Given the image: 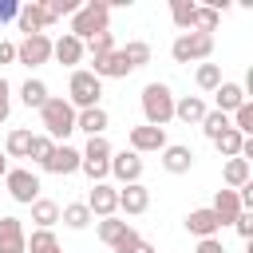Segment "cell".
Returning a JSON list of instances; mask_svg holds the SVG:
<instances>
[{
    "label": "cell",
    "instance_id": "obj_25",
    "mask_svg": "<svg viewBox=\"0 0 253 253\" xmlns=\"http://www.w3.org/2000/svg\"><path fill=\"white\" fill-rule=\"evenodd\" d=\"M20 103H24L28 111H32V107L40 111V107L47 103V83H43V79H32V75H28V79L20 83Z\"/></svg>",
    "mask_w": 253,
    "mask_h": 253
},
{
    "label": "cell",
    "instance_id": "obj_33",
    "mask_svg": "<svg viewBox=\"0 0 253 253\" xmlns=\"http://www.w3.org/2000/svg\"><path fill=\"white\" fill-rule=\"evenodd\" d=\"M194 83H198L202 91H210V95H213V91L221 87V67H217V63H198V71H194Z\"/></svg>",
    "mask_w": 253,
    "mask_h": 253
},
{
    "label": "cell",
    "instance_id": "obj_9",
    "mask_svg": "<svg viewBox=\"0 0 253 253\" xmlns=\"http://www.w3.org/2000/svg\"><path fill=\"white\" fill-rule=\"evenodd\" d=\"M47 59H51V36H47V32L24 36V40L16 43V63H24V67H40V63H47Z\"/></svg>",
    "mask_w": 253,
    "mask_h": 253
},
{
    "label": "cell",
    "instance_id": "obj_35",
    "mask_svg": "<svg viewBox=\"0 0 253 253\" xmlns=\"http://www.w3.org/2000/svg\"><path fill=\"white\" fill-rule=\"evenodd\" d=\"M79 154H83V158H91V162H111L115 146L107 142V134H99V138H87V146H83Z\"/></svg>",
    "mask_w": 253,
    "mask_h": 253
},
{
    "label": "cell",
    "instance_id": "obj_40",
    "mask_svg": "<svg viewBox=\"0 0 253 253\" xmlns=\"http://www.w3.org/2000/svg\"><path fill=\"white\" fill-rule=\"evenodd\" d=\"M79 4L83 0H47V8H51V16L59 20V16H75L79 12Z\"/></svg>",
    "mask_w": 253,
    "mask_h": 253
},
{
    "label": "cell",
    "instance_id": "obj_13",
    "mask_svg": "<svg viewBox=\"0 0 253 253\" xmlns=\"http://www.w3.org/2000/svg\"><path fill=\"white\" fill-rule=\"evenodd\" d=\"M150 210V190L142 182H130V186H119V213L126 217H138Z\"/></svg>",
    "mask_w": 253,
    "mask_h": 253
},
{
    "label": "cell",
    "instance_id": "obj_2",
    "mask_svg": "<svg viewBox=\"0 0 253 253\" xmlns=\"http://www.w3.org/2000/svg\"><path fill=\"white\" fill-rule=\"evenodd\" d=\"M40 126L51 142H67V134H75V107L63 95H47V103L40 107Z\"/></svg>",
    "mask_w": 253,
    "mask_h": 253
},
{
    "label": "cell",
    "instance_id": "obj_4",
    "mask_svg": "<svg viewBox=\"0 0 253 253\" xmlns=\"http://www.w3.org/2000/svg\"><path fill=\"white\" fill-rule=\"evenodd\" d=\"M75 111H87V107H103V79H95L87 67H75L71 79H67V95H63Z\"/></svg>",
    "mask_w": 253,
    "mask_h": 253
},
{
    "label": "cell",
    "instance_id": "obj_47",
    "mask_svg": "<svg viewBox=\"0 0 253 253\" xmlns=\"http://www.w3.org/2000/svg\"><path fill=\"white\" fill-rule=\"evenodd\" d=\"M8 174V158H4V150H0V178Z\"/></svg>",
    "mask_w": 253,
    "mask_h": 253
},
{
    "label": "cell",
    "instance_id": "obj_7",
    "mask_svg": "<svg viewBox=\"0 0 253 253\" xmlns=\"http://www.w3.org/2000/svg\"><path fill=\"white\" fill-rule=\"evenodd\" d=\"M4 186H8L12 202H20V206H32V202L40 198V190H43V186H40V174L28 170V166H8Z\"/></svg>",
    "mask_w": 253,
    "mask_h": 253
},
{
    "label": "cell",
    "instance_id": "obj_21",
    "mask_svg": "<svg viewBox=\"0 0 253 253\" xmlns=\"http://www.w3.org/2000/svg\"><path fill=\"white\" fill-rule=\"evenodd\" d=\"M24 241H28V233H24V221L20 217H0V249L4 253H28L24 249Z\"/></svg>",
    "mask_w": 253,
    "mask_h": 253
},
{
    "label": "cell",
    "instance_id": "obj_26",
    "mask_svg": "<svg viewBox=\"0 0 253 253\" xmlns=\"http://www.w3.org/2000/svg\"><path fill=\"white\" fill-rule=\"evenodd\" d=\"M28 150H32V130H28V126L8 130V138H4V158H28Z\"/></svg>",
    "mask_w": 253,
    "mask_h": 253
},
{
    "label": "cell",
    "instance_id": "obj_41",
    "mask_svg": "<svg viewBox=\"0 0 253 253\" xmlns=\"http://www.w3.org/2000/svg\"><path fill=\"white\" fill-rule=\"evenodd\" d=\"M233 229L249 241V237H253V210H241V213H237V221H233Z\"/></svg>",
    "mask_w": 253,
    "mask_h": 253
},
{
    "label": "cell",
    "instance_id": "obj_24",
    "mask_svg": "<svg viewBox=\"0 0 253 253\" xmlns=\"http://www.w3.org/2000/svg\"><path fill=\"white\" fill-rule=\"evenodd\" d=\"M221 182H225V190H241L245 182H253V166H249L245 158H225V166H221Z\"/></svg>",
    "mask_w": 253,
    "mask_h": 253
},
{
    "label": "cell",
    "instance_id": "obj_37",
    "mask_svg": "<svg viewBox=\"0 0 253 253\" xmlns=\"http://www.w3.org/2000/svg\"><path fill=\"white\" fill-rule=\"evenodd\" d=\"M198 126H202V130H206V138L213 142L221 130H229V115H221V111H206V119H202Z\"/></svg>",
    "mask_w": 253,
    "mask_h": 253
},
{
    "label": "cell",
    "instance_id": "obj_23",
    "mask_svg": "<svg viewBox=\"0 0 253 253\" xmlns=\"http://www.w3.org/2000/svg\"><path fill=\"white\" fill-rule=\"evenodd\" d=\"M210 210L217 213L221 225H233L237 213H241V198H237V190H225V186H221V190L213 194V206H210Z\"/></svg>",
    "mask_w": 253,
    "mask_h": 253
},
{
    "label": "cell",
    "instance_id": "obj_10",
    "mask_svg": "<svg viewBox=\"0 0 253 253\" xmlns=\"http://www.w3.org/2000/svg\"><path fill=\"white\" fill-rule=\"evenodd\" d=\"M83 206L91 210V217H115V213H119V186H111V182H95Z\"/></svg>",
    "mask_w": 253,
    "mask_h": 253
},
{
    "label": "cell",
    "instance_id": "obj_45",
    "mask_svg": "<svg viewBox=\"0 0 253 253\" xmlns=\"http://www.w3.org/2000/svg\"><path fill=\"white\" fill-rule=\"evenodd\" d=\"M16 59V43L12 40H0V63H12Z\"/></svg>",
    "mask_w": 253,
    "mask_h": 253
},
{
    "label": "cell",
    "instance_id": "obj_43",
    "mask_svg": "<svg viewBox=\"0 0 253 253\" xmlns=\"http://www.w3.org/2000/svg\"><path fill=\"white\" fill-rule=\"evenodd\" d=\"M194 253H225V245H221V237H202Z\"/></svg>",
    "mask_w": 253,
    "mask_h": 253
},
{
    "label": "cell",
    "instance_id": "obj_22",
    "mask_svg": "<svg viewBox=\"0 0 253 253\" xmlns=\"http://www.w3.org/2000/svg\"><path fill=\"white\" fill-rule=\"evenodd\" d=\"M206 99L202 95H182V99H174V119L178 123H186V126H198L202 119H206Z\"/></svg>",
    "mask_w": 253,
    "mask_h": 253
},
{
    "label": "cell",
    "instance_id": "obj_34",
    "mask_svg": "<svg viewBox=\"0 0 253 253\" xmlns=\"http://www.w3.org/2000/svg\"><path fill=\"white\" fill-rule=\"evenodd\" d=\"M194 0H174L170 4V16H174V28H178V36L182 32H190V24H194Z\"/></svg>",
    "mask_w": 253,
    "mask_h": 253
},
{
    "label": "cell",
    "instance_id": "obj_14",
    "mask_svg": "<svg viewBox=\"0 0 253 253\" xmlns=\"http://www.w3.org/2000/svg\"><path fill=\"white\" fill-rule=\"evenodd\" d=\"M182 225H186V233H194L198 241H202V237H217V233H221V221H217V213H213L210 206H198V210H190Z\"/></svg>",
    "mask_w": 253,
    "mask_h": 253
},
{
    "label": "cell",
    "instance_id": "obj_31",
    "mask_svg": "<svg viewBox=\"0 0 253 253\" xmlns=\"http://www.w3.org/2000/svg\"><path fill=\"white\" fill-rule=\"evenodd\" d=\"M119 51H123V59H126V67H130V71H138V67H146V63H150V43H146V40H130V43H126V47H119Z\"/></svg>",
    "mask_w": 253,
    "mask_h": 253
},
{
    "label": "cell",
    "instance_id": "obj_38",
    "mask_svg": "<svg viewBox=\"0 0 253 253\" xmlns=\"http://www.w3.org/2000/svg\"><path fill=\"white\" fill-rule=\"evenodd\" d=\"M51 150H55V142H51L47 134H32V150H28V158H32L40 170H43V162L51 158Z\"/></svg>",
    "mask_w": 253,
    "mask_h": 253
},
{
    "label": "cell",
    "instance_id": "obj_11",
    "mask_svg": "<svg viewBox=\"0 0 253 253\" xmlns=\"http://www.w3.org/2000/svg\"><path fill=\"white\" fill-rule=\"evenodd\" d=\"M126 150H134V154H162V146H166V130L162 126H130V134H126Z\"/></svg>",
    "mask_w": 253,
    "mask_h": 253
},
{
    "label": "cell",
    "instance_id": "obj_30",
    "mask_svg": "<svg viewBox=\"0 0 253 253\" xmlns=\"http://www.w3.org/2000/svg\"><path fill=\"white\" fill-rule=\"evenodd\" d=\"M217 24H221V12H213L210 4H198V8H194V24H190V32H206V36H213Z\"/></svg>",
    "mask_w": 253,
    "mask_h": 253
},
{
    "label": "cell",
    "instance_id": "obj_17",
    "mask_svg": "<svg viewBox=\"0 0 253 253\" xmlns=\"http://www.w3.org/2000/svg\"><path fill=\"white\" fill-rule=\"evenodd\" d=\"M95 79H126L130 75V67H126V59H123V51L115 47L111 55H99V59H91V67H87Z\"/></svg>",
    "mask_w": 253,
    "mask_h": 253
},
{
    "label": "cell",
    "instance_id": "obj_20",
    "mask_svg": "<svg viewBox=\"0 0 253 253\" xmlns=\"http://www.w3.org/2000/svg\"><path fill=\"white\" fill-rule=\"evenodd\" d=\"M43 170H47V174H59V178H63V174H75V170H79V150L67 146V142H55L51 158L43 162Z\"/></svg>",
    "mask_w": 253,
    "mask_h": 253
},
{
    "label": "cell",
    "instance_id": "obj_15",
    "mask_svg": "<svg viewBox=\"0 0 253 253\" xmlns=\"http://www.w3.org/2000/svg\"><path fill=\"white\" fill-rule=\"evenodd\" d=\"M194 158H198V154H194L186 142H166V146H162V170H166V174H190V170H194Z\"/></svg>",
    "mask_w": 253,
    "mask_h": 253
},
{
    "label": "cell",
    "instance_id": "obj_3",
    "mask_svg": "<svg viewBox=\"0 0 253 253\" xmlns=\"http://www.w3.org/2000/svg\"><path fill=\"white\" fill-rule=\"evenodd\" d=\"M138 103H142L146 126H162V130H166V123L174 119V91H170V83H162V79L146 83L142 95H138Z\"/></svg>",
    "mask_w": 253,
    "mask_h": 253
},
{
    "label": "cell",
    "instance_id": "obj_6",
    "mask_svg": "<svg viewBox=\"0 0 253 253\" xmlns=\"http://www.w3.org/2000/svg\"><path fill=\"white\" fill-rule=\"evenodd\" d=\"M95 233H99V241H103V245H111L115 253H130V249L142 241V237H138V229H134L130 221H123V217H99Z\"/></svg>",
    "mask_w": 253,
    "mask_h": 253
},
{
    "label": "cell",
    "instance_id": "obj_39",
    "mask_svg": "<svg viewBox=\"0 0 253 253\" xmlns=\"http://www.w3.org/2000/svg\"><path fill=\"white\" fill-rule=\"evenodd\" d=\"M79 170H83V174L91 178V186H95V182H107V178H111V162H91V158H83V154H79Z\"/></svg>",
    "mask_w": 253,
    "mask_h": 253
},
{
    "label": "cell",
    "instance_id": "obj_46",
    "mask_svg": "<svg viewBox=\"0 0 253 253\" xmlns=\"http://www.w3.org/2000/svg\"><path fill=\"white\" fill-rule=\"evenodd\" d=\"M130 253H158V249H154V245H150V241H138V245H134V249H130Z\"/></svg>",
    "mask_w": 253,
    "mask_h": 253
},
{
    "label": "cell",
    "instance_id": "obj_19",
    "mask_svg": "<svg viewBox=\"0 0 253 253\" xmlns=\"http://www.w3.org/2000/svg\"><path fill=\"white\" fill-rule=\"evenodd\" d=\"M249 95H245V87L241 83H233V79H221V87L213 91V111H221V115H233L241 103H245Z\"/></svg>",
    "mask_w": 253,
    "mask_h": 253
},
{
    "label": "cell",
    "instance_id": "obj_16",
    "mask_svg": "<svg viewBox=\"0 0 253 253\" xmlns=\"http://www.w3.org/2000/svg\"><path fill=\"white\" fill-rule=\"evenodd\" d=\"M83 55H87V51H83V43H79L75 36L63 32L59 40H51V59H55L59 67H71V71H75V67L83 63Z\"/></svg>",
    "mask_w": 253,
    "mask_h": 253
},
{
    "label": "cell",
    "instance_id": "obj_12",
    "mask_svg": "<svg viewBox=\"0 0 253 253\" xmlns=\"http://www.w3.org/2000/svg\"><path fill=\"white\" fill-rule=\"evenodd\" d=\"M111 178H115L119 186L142 182V154H134V150H115V154H111Z\"/></svg>",
    "mask_w": 253,
    "mask_h": 253
},
{
    "label": "cell",
    "instance_id": "obj_8",
    "mask_svg": "<svg viewBox=\"0 0 253 253\" xmlns=\"http://www.w3.org/2000/svg\"><path fill=\"white\" fill-rule=\"evenodd\" d=\"M51 24H55V16H51L47 0H28V4H20V12H16V28H20L24 36H36V32H43V28H51Z\"/></svg>",
    "mask_w": 253,
    "mask_h": 253
},
{
    "label": "cell",
    "instance_id": "obj_42",
    "mask_svg": "<svg viewBox=\"0 0 253 253\" xmlns=\"http://www.w3.org/2000/svg\"><path fill=\"white\" fill-rule=\"evenodd\" d=\"M8 91H12V87H8V79L0 75V123H4L8 111H12V95H8Z\"/></svg>",
    "mask_w": 253,
    "mask_h": 253
},
{
    "label": "cell",
    "instance_id": "obj_27",
    "mask_svg": "<svg viewBox=\"0 0 253 253\" xmlns=\"http://www.w3.org/2000/svg\"><path fill=\"white\" fill-rule=\"evenodd\" d=\"M32 221H36V229H51L59 221V206L51 198H36L32 202Z\"/></svg>",
    "mask_w": 253,
    "mask_h": 253
},
{
    "label": "cell",
    "instance_id": "obj_32",
    "mask_svg": "<svg viewBox=\"0 0 253 253\" xmlns=\"http://www.w3.org/2000/svg\"><path fill=\"white\" fill-rule=\"evenodd\" d=\"M213 146H217V154H221V158H237V154H241V146H245V134H237V130L229 126V130H221V134L213 138Z\"/></svg>",
    "mask_w": 253,
    "mask_h": 253
},
{
    "label": "cell",
    "instance_id": "obj_36",
    "mask_svg": "<svg viewBox=\"0 0 253 253\" xmlns=\"http://www.w3.org/2000/svg\"><path fill=\"white\" fill-rule=\"evenodd\" d=\"M83 51H87L91 59H99V55H111V51H115V36H111V32H99V36H91V40L83 43Z\"/></svg>",
    "mask_w": 253,
    "mask_h": 253
},
{
    "label": "cell",
    "instance_id": "obj_28",
    "mask_svg": "<svg viewBox=\"0 0 253 253\" xmlns=\"http://www.w3.org/2000/svg\"><path fill=\"white\" fill-rule=\"evenodd\" d=\"M59 221H63L67 229H87L95 217H91V210H87L83 202H67V206L59 210Z\"/></svg>",
    "mask_w": 253,
    "mask_h": 253
},
{
    "label": "cell",
    "instance_id": "obj_44",
    "mask_svg": "<svg viewBox=\"0 0 253 253\" xmlns=\"http://www.w3.org/2000/svg\"><path fill=\"white\" fill-rule=\"evenodd\" d=\"M16 12H20V4H16V0H0V24H12V20H16Z\"/></svg>",
    "mask_w": 253,
    "mask_h": 253
},
{
    "label": "cell",
    "instance_id": "obj_29",
    "mask_svg": "<svg viewBox=\"0 0 253 253\" xmlns=\"http://www.w3.org/2000/svg\"><path fill=\"white\" fill-rule=\"evenodd\" d=\"M24 249H28V253H63V249H59V237H55L51 229H32V237L24 241Z\"/></svg>",
    "mask_w": 253,
    "mask_h": 253
},
{
    "label": "cell",
    "instance_id": "obj_18",
    "mask_svg": "<svg viewBox=\"0 0 253 253\" xmlns=\"http://www.w3.org/2000/svg\"><path fill=\"white\" fill-rule=\"evenodd\" d=\"M107 126H111V115H107V107H87V111H75V130H83L87 138H99V134H107Z\"/></svg>",
    "mask_w": 253,
    "mask_h": 253
},
{
    "label": "cell",
    "instance_id": "obj_1",
    "mask_svg": "<svg viewBox=\"0 0 253 253\" xmlns=\"http://www.w3.org/2000/svg\"><path fill=\"white\" fill-rule=\"evenodd\" d=\"M99 32H111V4H107V0H83L79 12L71 16L67 36H75L79 43H87V40L99 36Z\"/></svg>",
    "mask_w": 253,
    "mask_h": 253
},
{
    "label": "cell",
    "instance_id": "obj_5",
    "mask_svg": "<svg viewBox=\"0 0 253 253\" xmlns=\"http://www.w3.org/2000/svg\"><path fill=\"white\" fill-rule=\"evenodd\" d=\"M170 55H174V63H206L213 55V36H206V32H182V36H174Z\"/></svg>",
    "mask_w": 253,
    "mask_h": 253
}]
</instances>
